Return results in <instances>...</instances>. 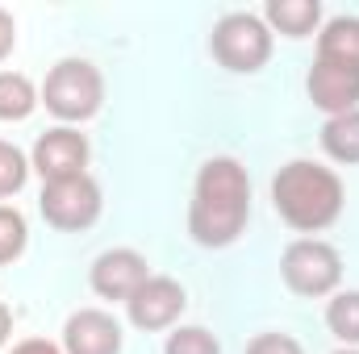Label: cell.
<instances>
[{"mask_svg": "<svg viewBox=\"0 0 359 354\" xmlns=\"http://www.w3.org/2000/svg\"><path fill=\"white\" fill-rule=\"evenodd\" d=\"M251 221V179L247 167L230 155L209 159L196 171L192 204H188V234L205 250H226L243 238Z\"/></svg>", "mask_w": 359, "mask_h": 354, "instance_id": "1", "label": "cell"}, {"mask_svg": "<svg viewBox=\"0 0 359 354\" xmlns=\"http://www.w3.org/2000/svg\"><path fill=\"white\" fill-rule=\"evenodd\" d=\"M343 179L313 159H292L271 179V204L297 234H322L343 213Z\"/></svg>", "mask_w": 359, "mask_h": 354, "instance_id": "2", "label": "cell"}, {"mask_svg": "<svg viewBox=\"0 0 359 354\" xmlns=\"http://www.w3.org/2000/svg\"><path fill=\"white\" fill-rule=\"evenodd\" d=\"M38 100L46 104V113H55L63 125L88 121L104 104V80L88 59H59L46 71V84L38 92Z\"/></svg>", "mask_w": 359, "mask_h": 354, "instance_id": "3", "label": "cell"}, {"mask_svg": "<svg viewBox=\"0 0 359 354\" xmlns=\"http://www.w3.org/2000/svg\"><path fill=\"white\" fill-rule=\"evenodd\" d=\"M213 59L234 76H255L271 59V29L259 13H226L209 34Z\"/></svg>", "mask_w": 359, "mask_h": 354, "instance_id": "4", "label": "cell"}, {"mask_svg": "<svg viewBox=\"0 0 359 354\" xmlns=\"http://www.w3.org/2000/svg\"><path fill=\"white\" fill-rule=\"evenodd\" d=\"M280 275H284L288 292L318 300V296H330V292L339 288V279H343V259H339V250H334L330 242L297 238V242H288L284 255H280Z\"/></svg>", "mask_w": 359, "mask_h": 354, "instance_id": "5", "label": "cell"}, {"mask_svg": "<svg viewBox=\"0 0 359 354\" xmlns=\"http://www.w3.org/2000/svg\"><path fill=\"white\" fill-rule=\"evenodd\" d=\"M100 204H104L100 187H96V179L88 171L76 179L42 183V196H38V208H42L46 225L59 229V234H84V229H92L96 217H100Z\"/></svg>", "mask_w": 359, "mask_h": 354, "instance_id": "6", "label": "cell"}, {"mask_svg": "<svg viewBox=\"0 0 359 354\" xmlns=\"http://www.w3.org/2000/svg\"><path fill=\"white\" fill-rule=\"evenodd\" d=\"M29 167L42 176V183H59V179H76L88 167V138L72 125H55L34 142Z\"/></svg>", "mask_w": 359, "mask_h": 354, "instance_id": "7", "label": "cell"}, {"mask_svg": "<svg viewBox=\"0 0 359 354\" xmlns=\"http://www.w3.org/2000/svg\"><path fill=\"white\" fill-rule=\"evenodd\" d=\"M184 304H188V296H184V288H180L172 275H151V279L126 300V317H130L134 330L159 334V330H172V325H176L180 313H184Z\"/></svg>", "mask_w": 359, "mask_h": 354, "instance_id": "8", "label": "cell"}, {"mask_svg": "<svg viewBox=\"0 0 359 354\" xmlns=\"http://www.w3.org/2000/svg\"><path fill=\"white\" fill-rule=\"evenodd\" d=\"M92 292L100 296V300H130L147 279H151V271H147V259L138 255V250H130V246H117V250H104L96 263H92Z\"/></svg>", "mask_w": 359, "mask_h": 354, "instance_id": "9", "label": "cell"}, {"mask_svg": "<svg viewBox=\"0 0 359 354\" xmlns=\"http://www.w3.org/2000/svg\"><path fill=\"white\" fill-rule=\"evenodd\" d=\"M121 321L104 309H80L63 325V354H121Z\"/></svg>", "mask_w": 359, "mask_h": 354, "instance_id": "10", "label": "cell"}, {"mask_svg": "<svg viewBox=\"0 0 359 354\" xmlns=\"http://www.w3.org/2000/svg\"><path fill=\"white\" fill-rule=\"evenodd\" d=\"M309 100L313 108H322L326 117H343V113H355L359 108V71H347V67H334V63H313L309 67Z\"/></svg>", "mask_w": 359, "mask_h": 354, "instance_id": "11", "label": "cell"}, {"mask_svg": "<svg viewBox=\"0 0 359 354\" xmlns=\"http://www.w3.org/2000/svg\"><path fill=\"white\" fill-rule=\"evenodd\" d=\"M318 59L322 63H334V67H347L359 71V17L343 13V17H330L318 34Z\"/></svg>", "mask_w": 359, "mask_h": 354, "instance_id": "12", "label": "cell"}, {"mask_svg": "<svg viewBox=\"0 0 359 354\" xmlns=\"http://www.w3.org/2000/svg\"><path fill=\"white\" fill-rule=\"evenodd\" d=\"M264 25L280 29L284 38H309L322 25V4L318 0H268Z\"/></svg>", "mask_w": 359, "mask_h": 354, "instance_id": "13", "label": "cell"}, {"mask_svg": "<svg viewBox=\"0 0 359 354\" xmlns=\"http://www.w3.org/2000/svg\"><path fill=\"white\" fill-rule=\"evenodd\" d=\"M322 150L334 163L355 167L359 163V108L355 113H343V117H326V125H322Z\"/></svg>", "mask_w": 359, "mask_h": 354, "instance_id": "14", "label": "cell"}, {"mask_svg": "<svg viewBox=\"0 0 359 354\" xmlns=\"http://www.w3.org/2000/svg\"><path fill=\"white\" fill-rule=\"evenodd\" d=\"M38 88L21 71H0V121H25L38 108Z\"/></svg>", "mask_w": 359, "mask_h": 354, "instance_id": "15", "label": "cell"}, {"mask_svg": "<svg viewBox=\"0 0 359 354\" xmlns=\"http://www.w3.org/2000/svg\"><path fill=\"white\" fill-rule=\"evenodd\" d=\"M326 330L347 346H359V292H339L330 304H326Z\"/></svg>", "mask_w": 359, "mask_h": 354, "instance_id": "16", "label": "cell"}, {"mask_svg": "<svg viewBox=\"0 0 359 354\" xmlns=\"http://www.w3.org/2000/svg\"><path fill=\"white\" fill-rule=\"evenodd\" d=\"M25 246H29V225H25V217H21L17 208L0 204V267L17 263V259L25 255Z\"/></svg>", "mask_w": 359, "mask_h": 354, "instance_id": "17", "label": "cell"}, {"mask_svg": "<svg viewBox=\"0 0 359 354\" xmlns=\"http://www.w3.org/2000/svg\"><path fill=\"white\" fill-rule=\"evenodd\" d=\"M29 159L13 146V142H4L0 138V200H8V196H17L21 187H25V179H29Z\"/></svg>", "mask_w": 359, "mask_h": 354, "instance_id": "18", "label": "cell"}, {"mask_svg": "<svg viewBox=\"0 0 359 354\" xmlns=\"http://www.w3.org/2000/svg\"><path fill=\"white\" fill-rule=\"evenodd\" d=\"M163 354H222V346H217V338H213L209 330H201V325H180V330L168 334Z\"/></svg>", "mask_w": 359, "mask_h": 354, "instance_id": "19", "label": "cell"}, {"mask_svg": "<svg viewBox=\"0 0 359 354\" xmlns=\"http://www.w3.org/2000/svg\"><path fill=\"white\" fill-rule=\"evenodd\" d=\"M247 354H305V351H301V342L288 338V334H259V338H251Z\"/></svg>", "mask_w": 359, "mask_h": 354, "instance_id": "20", "label": "cell"}, {"mask_svg": "<svg viewBox=\"0 0 359 354\" xmlns=\"http://www.w3.org/2000/svg\"><path fill=\"white\" fill-rule=\"evenodd\" d=\"M13 46H17V21L8 8H0V63L13 55Z\"/></svg>", "mask_w": 359, "mask_h": 354, "instance_id": "21", "label": "cell"}, {"mask_svg": "<svg viewBox=\"0 0 359 354\" xmlns=\"http://www.w3.org/2000/svg\"><path fill=\"white\" fill-rule=\"evenodd\" d=\"M8 354H63L59 342H46V338H25V342H17Z\"/></svg>", "mask_w": 359, "mask_h": 354, "instance_id": "22", "label": "cell"}, {"mask_svg": "<svg viewBox=\"0 0 359 354\" xmlns=\"http://www.w3.org/2000/svg\"><path fill=\"white\" fill-rule=\"evenodd\" d=\"M13 338V309L8 304H0V351H4V342Z\"/></svg>", "mask_w": 359, "mask_h": 354, "instance_id": "23", "label": "cell"}, {"mask_svg": "<svg viewBox=\"0 0 359 354\" xmlns=\"http://www.w3.org/2000/svg\"><path fill=\"white\" fill-rule=\"evenodd\" d=\"M334 354H359V351H334Z\"/></svg>", "mask_w": 359, "mask_h": 354, "instance_id": "24", "label": "cell"}]
</instances>
